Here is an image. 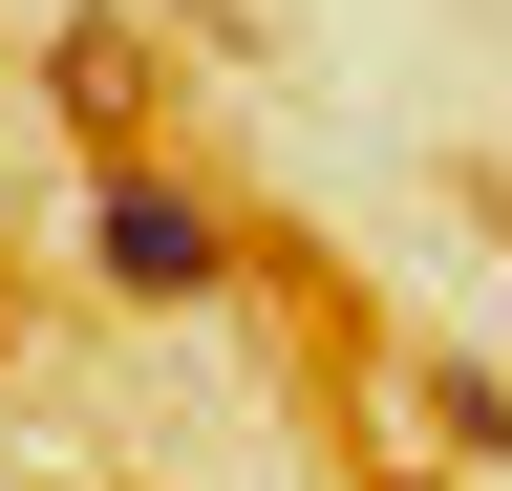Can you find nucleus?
I'll return each instance as SVG.
<instances>
[{
  "mask_svg": "<svg viewBox=\"0 0 512 491\" xmlns=\"http://www.w3.org/2000/svg\"><path fill=\"white\" fill-rule=\"evenodd\" d=\"M86 278H107V299H150V321H171V299H235V214L192 193V171L107 150V171H86Z\"/></svg>",
  "mask_w": 512,
  "mask_h": 491,
  "instance_id": "f257e3e1",
  "label": "nucleus"
},
{
  "mask_svg": "<svg viewBox=\"0 0 512 491\" xmlns=\"http://www.w3.org/2000/svg\"><path fill=\"white\" fill-rule=\"evenodd\" d=\"M43 107H64V129H128V107H150V22L64 0V22H43Z\"/></svg>",
  "mask_w": 512,
  "mask_h": 491,
  "instance_id": "f03ea898",
  "label": "nucleus"
},
{
  "mask_svg": "<svg viewBox=\"0 0 512 491\" xmlns=\"http://www.w3.org/2000/svg\"><path fill=\"white\" fill-rule=\"evenodd\" d=\"M384 491H427V470H384Z\"/></svg>",
  "mask_w": 512,
  "mask_h": 491,
  "instance_id": "7ed1b4c3",
  "label": "nucleus"
}]
</instances>
